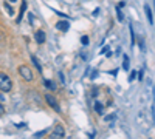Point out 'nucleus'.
<instances>
[{
  "mask_svg": "<svg viewBox=\"0 0 155 139\" xmlns=\"http://www.w3.org/2000/svg\"><path fill=\"white\" fill-rule=\"evenodd\" d=\"M12 90V81L6 73H0V91L9 93Z\"/></svg>",
  "mask_w": 155,
  "mask_h": 139,
  "instance_id": "obj_1",
  "label": "nucleus"
},
{
  "mask_svg": "<svg viewBox=\"0 0 155 139\" xmlns=\"http://www.w3.org/2000/svg\"><path fill=\"white\" fill-rule=\"evenodd\" d=\"M19 74H20V77L23 81H27V82H31L34 79V76H33V71L28 65H20L19 67Z\"/></svg>",
  "mask_w": 155,
  "mask_h": 139,
  "instance_id": "obj_2",
  "label": "nucleus"
},
{
  "mask_svg": "<svg viewBox=\"0 0 155 139\" xmlns=\"http://www.w3.org/2000/svg\"><path fill=\"white\" fill-rule=\"evenodd\" d=\"M53 139H61V137H64L65 136V130H64V127H62V124H58L56 127H54V130L51 131V134H50Z\"/></svg>",
  "mask_w": 155,
  "mask_h": 139,
  "instance_id": "obj_3",
  "label": "nucleus"
},
{
  "mask_svg": "<svg viewBox=\"0 0 155 139\" xmlns=\"http://www.w3.org/2000/svg\"><path fill=\"white\" fill-rule=\"evenodd\" d=\"M45 100H47V104L51 107V108H54L56 111H61V108H59V104H58V99L53 96V94H45Z\"/></svg>",
  "mask_w": 155,
  "mask_h": 139,
  "instance_id": "obj_4",
  "label": "nucleus"
},
{
  "mask_svg": "<svg viewBox=\"0 0 155 139\" xmlns=\"http://www.w3.org/2000/svg\"><path fill=\"white\" fill-rule=\"evenodd\" d=\"M45 39H47V36H45V33H44L42 30H37V31L34 33V40H36V43L42 45V43L45 42Z\"/></svg>",
  "mask_w": 155,
  "mask_h": 139,
  "instance_id": "obj_5",
  "label": "nucleus"
},
{
  "mask_svg": "<svg viewBox=\"0 0 155 139\" xmlns=\"http://www.w3.org/2000/svg\"><path fill=\"white\" fill-rule=\"evenodd\" d=\"M56 28H58L59 31H64V33H65V31H68V28H70V23H68L67 20H65V22L61 20V22L56 23Z\"/></svg>",
  "mask_w": 155,
  "mask_h": 139,
  "instance_id": "obj_6",
  "label": "nucleus"
},
{
  "mask_svg": "<svg viewBox=\"0 0 155 139\" xmlns=\"http://www.w3.org/2000/svg\"><path fill=\"white\" fill-rule=\"evenodd\" d=\"M27 8H28V3L23 0L22 5H20V12H19V17H17V20H16L17 23H20V22H22V17H23V14H25V11H27Z\"/></svg>",
  "mask_w": 155,
  "mask_h": 139,
  "instance_id": "obj_7",
  "label": "nucleus"
},
{
  "mask_svg": "<svg viewBox=\"0 0 155 139\" xmlns=\"http://www.w3.org/2000/svg\"><path fill=\"white\" fill-rule=\"evenodd\" d=\"M44 84H45V87L48 88V90H51V91H54V90H58V87H56V84L53 82V81H44Z\"/></svg>",
  "mask_w": 155,
  "mask_h": 139,
  "instance_id": "obj_8",
  "label": "nucleus"
},
{
  "mask_svg": "<svg viewBox=\"0 0 155 139\" xmlns=\"http://www.w3.org/2000/svg\"><path fill=\"white\" fill-rule=\"evenodd\" d=\"M144 11H146V16H147L149 23H150V25H153V19H152V9H150V8L146 5V6H144Z\"/></svg>",
  "mask_w": 155,
  "mask_h": 139,
  "instance_id": "obj_9",
  "label": "nucleus"
},
{
  "mask_svg": "<svg viewBox=\"0 0 155 139\" xmlns=\"http://www.w3.org/2000/svg\"><path fill=\"white\" fill-rule=\"evenodd\" d=\"M31 60H33V64H34V67L39 70V73H42V67H41V64H39V60L36 59V56H31Z\"/></svg>",
  "mask_w": 155,
  "mask_h": 139,
  "instance_id": "obj_10",
  "label": "nucleus"
},
{
  "mask_svg": "<svg viewBox=\"0 0 155 139\" xmlns=\"http://www.w3.org/2000/svg\"><path fill=\"white\" fill-rule=\"evenodd\" d=\"M129 67H130V65H129V57H127V56H124V57H123V68L127 71V70H129Z\"/></svg>",
  "mask_w": 155,
  "mask_h": 139,
  "instance_id": "obj_11",
  "label": "nucleus"
},
{
  "mask_svg": "<svg viewBox=\"0 0 155 139\" xmlns=\"http://www.w3.org/2000/svg\"><path fill=\"white\" fill-rule=\"evenodd\" d=\"M95 111L98 113V115H102V105L99 102H95Z\"/></svg>",
  "mask_w": 155,
  "mask_h": 139,
  "instance_id": "obj_12",
  "label": "nucleus"
},
{
  "mask_svg": "<svg viewBox=\"0 0 155 139\" xmlns=\"http://www.w3.org/2000/svg\"><path fill=\"white\" fill-rule=\"evenodd\" d=\"M5 8H6V11L9 12V16H12V14H14V9H12V6H11V5H9L8 2L5 3Z\"/></svg>",
  "mask_w": 155,
  "mask_h": 139,
  "instance_id": "obj_13",
  "label": "nucleus"
},
{
  "mask_svg": "<svg viewBox=\"0 0 155 139\" xmlns=\"http://www.w3.org/2000/svg\"><path fill=\"white\" fill-rule=\"evenodd\" d=\"M81 43H82V45H88V43H90L88 36H82V37H81Z\"/></svg>",
  "mask_w": 155,
  "mask_h": 139,
  "instance_id": "obj_14",
  "label": "nucleus"
},
{
  "mask_svg": "<svg viewBox=\"0 0 155 139\" xmlns=\"http://www.w3.org/2000/svg\"><path fill=\"white\" fill-rule=\"evenodd\" d=\"M116 12H118V20L123 22V14H121V8L120 6H116Z\"/></svg>",
  "mask_w": 155,
  "mask_h": 139,
  "instance_id": "obj_15",
  "label": "nucleus"
},
{
  "mask_svg": "<svg viewBox=\"0 0 155 139\" xmlns=\"http://www.w3.org/2000/svg\"><path fill=\"white\" fill-rule=\"evenodd\" d=\"M47 133H48V130H42V131H39V133H36L34 136H36V137H41V136H44V134H47Z\"/></svg>",
  "mask_w": 155,
  "mask_h": 139,
  "instance_id": "obj_16",
  "label": "nucleus"
},
{
  "mask_svg": "<svg viewBox=\"0 0 155 139\" xmlns=\"http://www.w3.org/2000/svg\"><path fill=\"white\" fill-rule=\"evenodd\" d=\"M135 76H137V73H135V71H132V73H130V76H129V81H134V79H135Z\"/></svg>",
  "mask_w": 155,
  "mask_h": 139,
  "instance_id": "obj_17",
  "label": "nucleus"
},
{
  "mask_svg": "<svg viewBox=\"0 0 155 139\" xmlns=\"http://www.w3.org/2000/svg\"><path fill=\"white\" fill-rule=\"evenodd\" d=\"M59 79H61V82H62V84L65 82V79H64V74H62V73H59Z\"/></svg>",
  "mask_w": 155,
  "mask_h": 139,
  "instance_id": "obj_18",
  "label": "nucleus"
},
{
  "mask_svg": "<svg viewBox=\"0 0 155 139\" xmlns=\"http://www.w3.org/2000/svg\"><path fill=\"white\" fill-rule=\"evenodd\" d=\"M3 113H5V107L0 104V115H3Z\"/></svg>",
  "mask_w": 155,
  "mask_h": 139,
  "instance_id": "obj_19",
  "label": "nucleus"
},
{
  "mask_svg": "<svg viewBox=\"0 0 155 139\" xmlns=\"http://www.w3.org/2000/svg\"><path fill=\"white\" fill-rule=\"evenodd\" d=\"M0 100H5V97H3V94H2V91H0Z\"/></svg>",
  "mask_w": 155,
  "mask_h": 139,
  "instance_id": "obj_20",
  "label": "nucleus"
},
{
  "mask_svg": "<svg viewBox=\"0 0 155 139\" xmlns=\"http://www.w3.org/2000/svg\"><path fill=\"white\" fill-rule=\"evenodd\" d=\"M8 3H14V2H17V0H6Z\"/></svg>",
  "mask_w": 155,
  "mask_h": 139,
  "instance_id": "obj_21",
  "label": "nucleus"
}]
</instances>
